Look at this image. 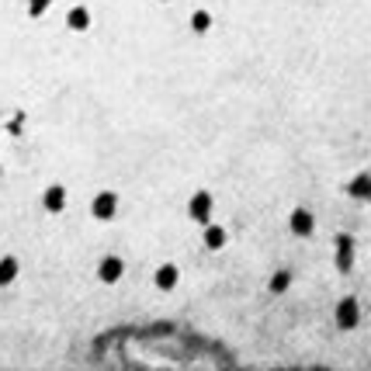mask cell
<instances>
[{
	"label": "cell",
	"instance_id": "obj_9",
	"mask_svg": "<svg viewBox=\"0 0 371 371\" xmlns=\"http://www.w3.org/2000/svg\"><path fill=\"white\" fill-rule=\"evenodd\" d=\"M205 243H208L212 250H219V247L226 243V233H222L219 226H208V229H205Z\"/></svg>",
	"mask_w": 371,
	"mask_h": 371
},
{
	"label": "cell",
	"instance_id": "obj_2",
	"mask_svg": "<svg viewBox=\"0 0 371 371\" xmlns=\"http://www.w3.org/2000/svg\"><path fill=\"white\" fill-rule=\"evenodd\" d=\"M312 226H316V222H312V215H309L305 208H295V212H291V233H295V236H309Z\"/></svg>",
	"mask_w": 371,
	"mask_h": 371
},
{
	"label": "cell",
	"instance_id": "obj_8",
	"mask_svg": "<svg viewBox=\"0 0 371 371\" xmlns=\"http://www.w3.org/2000/svg\"><path fill=\"white\" fill-rule=\"evenodd\" d=\"M87 24H91V14H87L84 7H77V10H70V28H73V31H84Z\"/></svg>",
	"mask_w": 371,
	"mask_h": 371
},
{
	"label": "cell",
	"instance_id": "obj_1",
	"mask_svg": "<svg viewBox=\"0 0 371 371\" xmlns=\"http://www.w3.org/2000/svg\"><path fill=\"white\" fill-rule=\"evenodd\" d=\"M337 323H340L344 330L358 326V302H354V298H344V302L337 305Z\"/></svg>",
	"mask_w": 371,
	"mask_h": 371
},
{
	"label": "cell",
	"instance_id": "obj_11",
	"mask_svg": "<svg viewBox=\"0 0 371 371\" xmlns=\"http://www.w3.org/2000/svg\"><path fill=\"white\" fill-rule=\"evenodd\" d=\"M208 24H212V17H208V14H205V10H198V14H194V17H191V28H194V31H205V28H208Z\"/></svg>",
	"mask_w": 371,
	"mask_h": 371
},
{
	"label": "cell",
	"instance_id": "obj_3",
	"mask_svg": "<svg viewBox=\"0 0 371 371\" xmlns=\"http://www.w3.org/2000/svg\"><path fill=\"white\" fill-rule=\"evenodd\" d=\"M208 212H212V198L201 191V194H194V201H191V215L198 219V222H205L208 219Z\"/></svg>",
	"mask_w": 371,
	"mask_h": 371
},
{
	"label": "cell",
	"instance_id": "obj_13",
	"mask_svg": "<svg viewBox=\"0 0 371 371\" xmlns=\"http://www.w3.org/2000/svg\"><path fill=\"white\" fill-rule=\"evenodd\" d=\"M45 7H49V0H31V3H28V10H31L35 17H38V14H45Z\"/></svg>",
	"mask_w": 371,
	"mask_h": 371
},
{
	"label": "cell",
	"instance_id": "obj_10",
	"mask_svg": "<svg viewBox=\"0 0 371 371\" xmlns=\"http://www.w3.org/2000/svg\"><path fill=\"white\" fill-rule=\"evenodd\" d=\"M14 275H17V261H0V284H10L14 281Z\"/></svg>",
	"mask_w": 371,
	"mask_h": 371
},
{
	"label": "cell",
	"instance_id": "obj_4",
	"mask_svg": "<svg viewBox=\"0 0 371 371\" xmlns=\"http://www.w3.org/2000/svg\"><path fill=\"white\" fill-rule=\"evenodd\" d=\"M94 215H97V219H111V215H115V194H97Z\"/></svg>",
	"mask_w": 371,
	"mask_h": 371
},
{
	"label": "cell",
	"instance_id": "obj_7",
	"mask_svg": "<svg viewBox=\"0 0 371 371\" xmlns=\"http://www.w3.org/2000/svg\"><path fill=\"white\" fill-rule=\"evenodd\" d=\"M174 284H177V268L174 264H167V268L157 271V288H174Z\"/></svg>",
	"mask_w": 371,
	"mask_h": 371
},
{
	"label": "cell",
	"instance_id": "obj_12",
	"mask_svg": "<svg viewBox=\"0 0 371 371\" xmlns=\"http://www.w3.org/2000/svg\"><path fill=\"white\" fill-rule=\"evenodd\" d=\"M288 281H291V275H288V271H278V275L271 278V291H284V288H288Z\"/></svg>",
	"mask_w": 371,
	"mask_h": 371
},
{
	"label": "cell",
	"instance_id": "obj_5",
	"mask_svg": "<svg viewBox=\"0 0 371 371\" xmlns=\"http://www.w3.org/2000/svg\"><path fill=\"white\" fill-rule=\"evenodd\" d=\"M63 201H66V191H63V187H49V191H45V208H49V212H59Z\"/></svg>",
	"mask_w": 371,
	"mask_h": 371
},
{
	"label": "cell",
	"instance_id": "obj_6",
	"mask_svg": "<svg viewBox=\"0 0 371 371\" xmlns=\"http://www.w3.org/2000/svg\"><path fill=\"white\" fill-rule=\"evenodd\" d=\"M118 278H122V261L108 257V261L101 264V281H118Z\"/></svg>",
	"mask_w": 371,
	"mask_h": 371
}]
</instances>
